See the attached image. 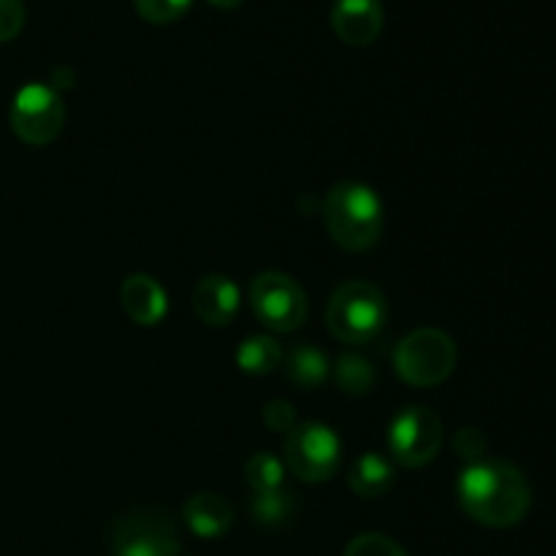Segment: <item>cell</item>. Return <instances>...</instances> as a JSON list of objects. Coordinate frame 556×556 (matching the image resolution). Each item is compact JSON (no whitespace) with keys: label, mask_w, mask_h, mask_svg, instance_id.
Masks as SVG:
<instances>
[{"label":"cell","mask_w":556,"mask_h":556,"mask_svg":"<svg viewBox=\"0 0 556 556\" xmlns=\"http://www.w3.org/2000/svg\"><path fill=\"white\" fill-rule=\"evenodd\" d=\"M459 505L478 525L505 530L519 525L532 503V492L519 467L508 462H476L459 478Z\"/></svg>","instance_id":"1"},{"label":"cell","mask_w":556,"mask_h":556,"mask_svg":"<svg viewBox=\"0 0 556 556\" xmlns=\"http://www.w3.org/2000/svg\"><path fill=\"white\" fill-rule=\"evenodd\" d=\"M324 223L340 248L362 253L383 233V201L369 185L340 182L326 193Z\"/></svg>","instance_id":"2"},{"label":"cell","mask_w":556,"mask_h":556,"mask_svg":"<svg viewBox=\"0 0 556 556\" xmlns=\"http://www.w3.org/2000/svg\"><path fill=\"white\" fill-rule=\"evenodd\" d=\"M389 318L386 299L372 282L353 280L334 291L326 307V326L337 340L348 345H362L375 340Z\"/></svg>","instance_id":"3"},{"label":"cell","mask_w":556,"mask_h":556,"mask_svg":"<svg viewBox=\"0 0 556 556\" xmlns=\"http://www.w3.org/2000/svg\"><path fill=\"white\" fill-rule=\"evenodd\" d=\"M394 367L405 383L432 389L451 378L456 367V345L445 331L418 329L407 334L394 351Z\"/></svg>","instance_id":"4"},{"label":"cell","mask_w":556,"mask_h":556,"mask_svg":"<svg viewBox=\"0 0 556 556\" xmlns=\"http://www.w3.org/2000/svg\"><path fill=\"white\" fill-rule=\"evenodd\" d=\"M340 438L326 424H296L286 438V467L304 483L329 481L340 465Z\"/></svg>","instance_id":"5"},{"label":"cell","mask_w":556,"mask_h":556,"mask_svg":"<svg viewBox=\"0 0 556 556\" xmlns=\"http://www.w3.org/2000/svg\"><path fill=\"white\" fill-rule=\"evenodd\" d=\"M250 304L255 318L280 334L299 329L307 318V296L302 286L282 271H261L250 286Z\"/></svg>","instance_id":"6"},{"label":"cell","mask_w":556,"mask_h":556,"mask_svg":"<svg viewBox=\"0 0 556 556\" xmlns=\"http://www.w3.org/2000/svg\"><path fill=\"white\" fill-rule=\"evenodd\" d=\"M65 123L63 98L49 85H25L11 103V128L25 144H49Z\"/></svg>","instance_id":"7"},{"label":"cell","mask_w":556,"mask_h":556,"mask_svg":"<svg viewBox=\"0 0 556 556\" xmlns=\"http://www.w3.org/2000/svg\"><path fill=\"white\" fill-rule=\"evenodd\" d=\"M389 448L402 467L418 470L443 448V424L427 407H407L391 421Z\"/></svg>","instance_id":"8"},{"label":"cell","mask_w":556,"mask_h":556,"mask_svg":"<svg viewBox=\"0 0 556 556\" xmlns=\"http://www.w3.org/2000/svg\"><path fill=\"white\" fill-rule=\"evenodd\" d=\"M114 556H177L179 535L161 514H130L114 527Z\"/></svg>","instance_id":"9"},{"label":"cell","mask_w":556,"mask_h":556,"mask_svg":"<svg viewBox=\"0 0 556 556\" xmlns=\"http://www.w3.org/2000/svg\"><path fill=\"white\" fill-rule=\"evenodd\" d=\"M383 5L380 0H337L331 11V27L337 38L351 47H367L383 30Z\"/></svg>","instance_id":"10"},{"label":"cell","mask_w":556,"mask_h":556,"mask_svg":"<svg viewBox=\"0 0 556 556\" xmlns=\"http://www.w3.org/2000/svg\"><path fill=\"white\" fill-rule=\"evenodd\" d=\"M119 299H123V309L130 315V320L139 326H157L168 313L166 291L150 275H130L123 282Z\"/></svg>","instance_id":"11"},{"label":"cell","mask_w":556,"mask_h":556,"mask_svg":"<svg viewBox=\"0 0 556 556\" xmlns=\"http://www.w3.org/2000/svg\"><path fill=\"white\" fill-rule=\"evenodd\" d=\"M193 309L210 326L231 324L239 313V288L223 275L204 277L193 288Z\"/></svg>","instance_id":"12"},{"label":"cell","mask_w":556,"mask_h":556,"mask_svg":"<svg viewBox=\"0 0 556 556\" xmlns=\"http://www.w3.org/2000/svg\"><path fill=\"white\" fill-rule=\"evenodd\" d=\"M185 525L190 527V532L199 538H220L231 530L233 525V508L226 497L220 494H195L185 503L182 508Z\"/></svg>","instance_id":"13"},{"label":"cell","mask_w":556,"mask_h":556,"mask_svg":"<svg viewBox=\"0 0 556 556\" xmlns=\"http://www.w3.org/2000/svg\"><path fill=\"white\" fill-rule=\"evenodd\" d=\"M348 483H351V489L358 497H383V494H389L391 486H394V467H391L389 459H383L380 454L369 451V454L358 456V459L353 462V467L348 470Z\"/></svg>","instance_id":"14"},{"label":"cell","mask_w":556,"mask_h":556,"mask_svg":"<svg viewBox=\"0 0 556 556\" xmlns=\"http://www.w3.org/2000/svg\"><path fill=\"white\" fill-rule=\"evenodd\" d=\"M282 348L275 337L255 334L248 337L242 345L237 348V364L242 372L248 375H269L280 367Z\"/></svg>","instance_id":"15"},{"label":"cell","mask_w":556,"mask_h":556,"mask_svg":"<svg viewBox=\"0 0 556 556\" xmlns=\"http://www.w3.org/2000/svg\"><path fill=\"white\" fill-rule=\"evenodd\" d=\"M329 358L326 353H320L318 348L309 345H296L288 353L286 372L302 389H318L326 378H329Z\"/></svg>","instance_id":"16"},{"label":"cell","mask_w":556,"mask_h":556,"mask_svg":"<svg viewBox=\"0 0 556 556\" xmlns=\"http://www.w3.org/2000/svg\"><path fill=\"white\" fill-rule=\"evenodd\" d=\"M334 378L337 386H340L345 394L362 396L375 389L378 375H375L372 362H367L364 356H356V353H345V356H340V362H337Z\"/></svg>","instance_id":"17"},{"label":"cell","mask_w":556,"mask_h":556,"mask_svg":"<svg viewBox=\"0 0 556 556\" xmlns=\"http://www.w3.org/2000/svg\"><path fill=\"white\" fill-rule=\"evenodd\" d=\"M253 519L264 527H277L282 521H288V516L293 514V497L286 489H269V492H255L253 503Z\"/></svg>","instance_id":"18"},{"label":"cell","mask_w":556,"mask_h":556,"mask_svg":"<svg viewBox=\"0 0 556 556\" xmlns=\"http://www.w3.org/2000/svg\"><path fill=\"white\" fill-rule=\"evenodd\" d=\"M244 476H248V483L253 486V492H269V489L282 486L286 465L275 454H269V451H258L244 465Z\"/></svg>","instance_id":"19"},{"label":"cell","mask_w":556,"mask_h":556,"mask_svg":"<svg viewBox=\"0 0 556 556\" xmlns=\"http://www.w3.org/2000/svg\"><path fill=\"white\" fill-rule=\"evenodd\" d=\"M134 3L141 20L152 22V25H168L188 14L193 0H134Z\"/></svg>","instance_id":"20"},{"label":"cell","mask_w":556,"mask_h":556,"mask_svg":"<svg viewBox=\"0 0 556 556\" xmlns=\"http://www.w3.org/2000/svg\"><path fill=\"white\" fill-rule=\"evenodd\" d=\"M342 556H407V554L405 548H402L396 541H391V538L378 535V532H367V535L353 538Z\"/></svg>","instance_id":"21"},{"label":"cell","mask_w":556,"mask_h":556,"mask_svg":"<svg viewBox=\"0 0 556 556\" xmlns=\"http://www.w3.org/2000/svg\"><path fill=\"white\" fill-rule=\"evenodd\" d=\"M454 451L462 456V459H467L470 465H476V462H481V456L486 454V438H483L481 429L465 427L456 432Z\"/></svg>","instance_id":"22"},{"label":"cell","mask_w":556,"mask_h":556,"mask_svg":"<svg viewBox=\"0 0 556 556\" xmlns=\"http://www.w3.org/2000/svg\"><path fill=\"white\" fill-rule=\"evenodd\" d=\"M25 25V5L22 0H0V43L11 41Z\"/></svg>","instance_id":"23"},{"label":"cell","mask_w":556,"mask_h":556,"mask_svg":"<svg viewBox=\"0 0 556 556\" xmlns=\"http://www.w3.org/2000/svg\"><path fill=\"white\" fill-rule=\"evenodd\" d=\"M264 424L271 432L288 434L296 427V413H293L291 402L286 400H271L264 405Z\"/></svg>","instance_id":"24"},{"label":"cell","mask_w":556,"mask_h":556,"mask_svg":"<svg viewBox=\"0 0 556 556\" xmlns=\"http://www.w3.org/2000/svg\"><path fill=\"white\" fill-rule=\"evenodd\" d=\"M206 3H212L215 9H220V11H233V9H239L244 0H206Z\"/></svg>","instance_id":"25"}]
</instances>
